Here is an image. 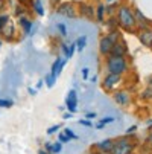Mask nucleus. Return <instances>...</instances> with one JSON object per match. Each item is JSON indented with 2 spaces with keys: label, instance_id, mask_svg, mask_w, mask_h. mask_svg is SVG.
I'll list each match as a JSON object with an SVG mask.
<instances>
[{
  "label": "nucleus",
  "instance_id": "9d476101",
  "mask_svg": "<svg viewBox=\"0 0 152 154\" xmlns=\"http://www.w3.org/2000/svg\"><path fill=\"white\" fill-rule=\"evenodd\" d=\"M58 12H59L61 15H66V17H69V18H73V17L76 15V12H75V8H73L70 3L61 5V6L58 8Z\"/></svg>",
  "mask_w": 152,
  "mask_h": 154
},
{
  "label": "nucleus",
  "instance_id": "58836bf2",
  "mask_svg": "<svg viewBox=\"0 0 152 154\" xmlns=\"http://www.w3.org/2000/svg\"><path fill=\"white\" fill-rule=\"evenodd\" d=\"M38 154H49V152H46V151H43V149H41V151H40Z\"/></svg>",
  "mask_w": 152,
  "mask_h": 154
},
{
  "label": "nucleus",
  "instance_id": "4be33fe9",
  "mask_svg": "<svg viewBox=\"0 0 152 154\" xmlns=\"http://www.w3.org/2000/svg\"><path fill=\"white\" fill-rule=\"evenodd\" d=\"M64 134H66V136H69L70 139H78V136L73 133V131H72L70 128H66V131H64Z\"/></svg>",
  "mask_w": 152,
  "mask_h": 154
},
{
  "label": "nucleus",
  "instance_id": "39448f33",
  "mask_svg": "<svg viewBox=\"0 0 152 154\" xmlns=\"http://www.w3.org/2000/svg\"><path fill=\"white\" fill-rule=\"evenodd\" d=\"M122 81V75H116V73H108L103 79V87L106 90H113L114 87Z\"/></svg>",
  "mask_w": 152,
  "mask_h": 154
},
{
  "label": "nucleus",
  "instance_id": "a18cd8bd",
  "mask_svg": "<svg viewBox=\"0 0 152 154\" xmlns=\"http://www.w3.org/2000/svg\"><path fill=\"white\" fill-rule=\"evenodd\" d=\"M0 46H2V41H0Z\"/></svg>",
  "mask_w": 152,
  "mask_h": 154
},
{
  "label": "nucleus",
  "instance_id": "c03bdc74",
  "mask_svg": "<svg viewBox=\"0 0 152 154\" xmlns=\"http://www.w3.org/2000/svg\"><path fill=\"white\" fill-rule=\"evenodd\" d=\"M151 87H152V81H151Z\"/></svg>",
  "mask_w": 152,
  "mask_h": 154
},
{
  "label": "nucleus",
  "instance_id": "7ed1b4c3",
  "mask_svg": "<svg viewBox=\"0 0 152 154\" xmlns=\"http://www.w3.org/2000/svg\"><path fill=\"white\" fill-rule=\"evenodd\" d=\"M119 40H120V34H119L116 29L111 31L108 35L102 37V38H100V45H99V51H100V54H102V55H110L113 46L116 45Z\"/></svg>",
  "mask_w": 152,
  "mask_h": 154
},
{
  "label": "nucleus",
  "instance_id": "a19ab883",
  "mask_svg": "<svg viewBox=\"0 0 152 154\" xmlns=\"http://www.w3.org/2000/svg\"><path fill=\"white\" fill-rule=\"evenodd\" d=\"M148 127H152V121H148Z\"/></svg>",
  "mask_w": 152,
  "mask_h": 154
},
{
  "label": "nucleus",
  "instance_id": "e433bc0d",
  "mask_svg": "<svg viewBox=\"0 0 152 154\" xmlns=\"http://www.w3.org/2000/svg\"><path fill=\"white\" fill-rule=\"evenodd\" d=\"M148 142H149V143H151V145H152V133H151V134H149V137H148Z\"/></svg>",
  "mask_w": 152,
  "mask_h": 154
},
{
  "label": "nucleus",
  "instance_id": "1a4fd4ad",
  "mask_svg": "<svg viewBox=\"0 0 152 154\" xmlns=\"http://www.w3.org/2000/svg\"><path fill=\"white\" fill-rule=\"evenodd\" d=\"M67 108L70 110V113L76 112V105H78V95L75 90H70L69 95H67Z\"/></svg>",
  "mask_w": 152,
  "mask_h": 154
},
{
  "label": "nucleus",
  "instance_id": "0eeeda50",
  "mask_svg": "<svg viewBox=\"0 0 152 154\" xmlns=\"http://www.w3.org/2000/svg\"><path fill=\"white\" fill-rule=\"evenodd\" d=\"M139 40L143 46L146 48H151L152 46V29L146 28V29H142L140 34H139Z\"/></svg>",
  "mask_w": 152,
  "mask_h": 154
},
{
  "label": "nucleus",
  "instance_id": "4c0bfd02",
  "mask_svg": "<svg viewBox=\"0 0 152 154\" xmlns=\"http://www.w3.org/2000/svg\"><path fill=\"white\" fill-rule=\"evenodd\" d=\"M67 49H69V48H67L66 45H64V46H62V51H64V54H67Z\"/></svg>",
  "mask_w": 152,
  "mask_h": 154
},
{
  "label": "nucleus",
  "instance_id": "f03ea898",
  "mask_svg": "<svg viewBox=\"0 0 152 154\" xmlns=\"http://www.w3.org/2000/svg\"><path fill=\"white\" fill-rule=\"evenodd\" d=\"M106 70L108 73H116L122 75L128 70V63L125 57H113V55H106Z\"/></svg>",
  "mask_w": 152,
  "mask_h": 154
},
{
  "label": "nucleus",
  "instance_id": "37998d69",
  "mask_svg": "<svg viewBox=\"0 0 152 154\" xmlns=\"http://www.w3.org/2000/svg\"><path fill=\"white\" fill-rule=\"evenodd\" d=\"M52 2H58V0H52Z\"/></svg>",
  "mask_w": 152,
  "mask_h": 154
},
{
  "label": "nucleus",
  "instance_id": "bb28decb",
  "mask_svg": "<svg viewBox=\"0 0 152 154\" xmlns=\"http://www.w3.org/2000/svg\"><path fill=\"white\" fill-rule=\"evenodd\" d=\"M58 128H59V125H53V127H50V128L47 130V134H53Z\"/></svg>",
  "mask_w": 152,
  "mask_h": 154
},
{
  "label": "nucleus",
  "instance_id": "cd10ccee",
  "mask_svg": "<svg viewBox=\"0 0 152 154\" xmlns=\"http://www.w3.org/2000/svg\"><path fill=\"white\" fill-rule=\"evenodd\" d=\"M23 12H25V11H23V6H17V9H15V14H17V15L21 17V15H23Z\"/></svg>",
  "mask_w": 152,
  "mask_h": 154
},
{
  "label": "nucleus",
  "instance_id": "ea45409f",
  "mask_svg": "<svg viewBox=\"0 0 152 154\" xmlns=\"http://www.w3.org/2000/svg\"><path fill=\"white\" fill-rule=\"evenodd\" d=\"M99 154H113L111 151H106V152H99Z\"/></svg>",
  "mask_w": 152,
  "mask_h": 154
},
{
  "label": "nucleus",
  "instance_id": "72a5a7b5",
  "mask_svg": "<svg viewBox=\"0 0 152 154\" xmlns=\"http://www.w3.org/2000/svg\"><path fill=\"white\" fill-rule=\"evenodd\" d=\"M87 118H88V119L91 121L93 118H96V113H88V115H87Z\"/></svg>",
  "mask_w": 152,
  "mask_h": 154
},
{
  "label": "nucleus",
  "instance_id": "423d86ee",
  "mask_svg": "<svg viewBox=\"0 0 152 154\" xmlns=\"http://www.w3.org/2000/svg\"><path fill=\"white\" fill-rule=\"evenodd\" d=\"M0 34L3 35V38H5L6 41H12V40H14V37H15V28H14V23L11 21V18H9L8 23L2 28Z\"/></svg>",
  "mask_w": 152,
  "mask_h": 154
},
{
  "label": "nucleus",
  "instance_id": "c9c22d12",
  "mask_svg": "<svg viewBox=\"0 0 152 154\" xmlns=\"http://www.w3.org/2000/svg\"><path fill=\"white\" fill-rule=\"evenodd\" d=\"M72 118V113H66V115H64V119H70Z\"/></svg>",
  "mask_w": 152,
  "mask_h": 154
},
{
  "label": "nucleus",
  "instance_id": "6e6552de",
  "mask_svg": "<svg viewBox=\"0 0 152 154\" xmlns=\"http://www.w3.org/2000/svg\"><path fill=\"white\" fill-rule=\"evenodd\" d=\"M128 52V49H126V46H125V43L123 41H117L116 45L113 46V49H111V52H110V55H113V57H125V54Z\"/></svg>",
  "mask_w": 152,
  "mask_h": 154
},
{
  "label": "nucleus",
  "instance_id": "f257e3e1",
  "mask_svg": "<svg viewBox=\"0 0 152 154\" xmlns=\"http://www.w3.org/2000/svg\"><path fill=\"white\" fill-rule=\"evenodd\" d=\"M117 23L125 29V31H134L136 29V17H134V12L133 9L126 6V5H122L119 6V11H117Z\"/></svg>",
  "mask_w": 152,
  "mask_h": 154
},
{
  "label": "nucleus",
  "instance_id": "412c9836",
  "mask_svg": "<svg viewBox=\"0 0 152 154\" xmlns=\"http://www.w3.org/2000/svg\"><path fill=\"white\" fill-rule=\"evenodd\" d=\"M50 151H52L53 154H55V152H59V151H61V143L56 142L55 145H50Z\"/></svg>",
  "mask_w": 152,
  "mask_h": 154
},
{
  "label": "nucleus",
  "instance_id": "79ce46f5",
  "mask_svg": "<svg viewBox=\"0 0 152 154\" xmlns=\"http://www.w3.org/2000/svg\"><path fill=\"white\" fill-rule=\"evenodd\" d=\"M91 154H99V152H91Z\"/></svg>",
  "mask_w": 152,
  "mask_h": 154
},
{
  "label": "nucleus",
  "instance_id": "7c9ffc66",
  "mask_svg": "<svg viewBox=\"0 0 152 154\" xmlns=\"http://www.w3.org/2000/svg\"><path fill=\"white\" fill-rule=\"evenodd\" d=\"M6 6V0H0V11H3Z\"/></svg>",
  "mask_w": 152,
  "mask_h": 154
},
{
  "label": "nucleus",
  "instance_id": "393cba45",
  "mask_svg": "<svg viewBox=\"0 0 152 154\" xmlns=\"http://www.w3.org/2000/svg\"><path fill=\"white\" fill-rule=\"evenodd\" d=\"M58 29H59V32H61V35H62V37H66V35H67V29H66V25L59 23V25H58Z\"/></svg>",
  "mask_w": 152,
  "mask_h": 154
},
{
  "label": "nucleus",
  "instance_id": "49530a36",
  "mask_svg": "<svg viewBox=\"0 0 152 154\" xmlns=\"http://www.w3.org/2000/svg\"><path fill=\"white\" fill-rule=\"evenodd\" d=\"M108 2H113V0H108Z\"/></svg>",
  "mask_w": 152,
  "mask_h": 154
},
{
  "label": "nucleus",
  "instance_id": "c756f323",
  "mask_svg": "<svg viewBox=\"0 0 152 154\" xmlns=\"http://www.w3.org/2000/svg\"><path fill=\"white\" fill-rule=\"evenodd\" d=\"M82 76H84V79H87V76H88V67H84V70H82Z\"/></svg>",
  "mask_w": 152,
  "mask_h": 154
},
{
  "label": "nucleus",
  "instance_id": "2f4dec72",
  "mask_svg": "<svg viewBox=\"0 0 152 154\" xmlns=\"http://www.w3.org/2000/svg\"><path fill=\"white\" fill-rule=\"evenodd\" d=\"M113 121H114V118H105L102 122H103V124H110V122H113Z\"/></svg>",
  "mask_w": 152,
  "mask_h": 154
},
{
  "label": "nucleus",
  "instance_id": "aec40b11",
  "mask_svg": "<svg viewBox=\"0 0 152 154\" xmlns=\"http://www.w3.org/2000/svg\"><path fill=\"white\" fill-rule=\"evenodd\" d=\"M12 105V101L11 99H0V107H6V108H9Z\"/></svg>",
  "mask_w": 152,
  "mask_h": 154
},
{
  "label": "nucleus",
  "instance_id": "5701e85b",
  "mask_svg": "<svg viewBox=\"0 0 152 154\" xmlns=\"http://www.w3.org/2000/svg\"><path fill=\"white\" fill-rule=\"evenodd\" d=\"M75 49H76V46H75V45H70V46H69V49H67V54H66V55H67V60H69V58H72V55H73Z\"/></svg>",
  "mask_w": 152,
  "mask_h": 154
},
{
  "label": "nucleus",
  "instance_id": "f704fd0d",
  "mask_svg": "<svg viewBox=\"0 0 152 154\" xmlns=\"http://www.w3.org/2000/svg\"><path fill=\"white\" fill-rule=\"evenodd\" d=\"M103 125H105V124H103V122L100 121V122H99V124L96 125V128H103Z\"/></svg>",
  "mask_w": 152,
  "mask_h": 154
},
{
  "label": "nucleus",
  "instance_id": "b1692460",
  "mask_svg": "<svg viewBox=\"0 0 152 154\" xmlns=\"http://www.w3.org/2000/svg\"><path fill=\"white\" fill-rule=\"evenodd\" d=\"M55 79H56V76L50 73V75L46 78V81H47V85H49V87H52V85H53V82H55Z\"/></svg>",
  "mask_w": 152,
  "mask_h": 154
},
{
  "label": "nucleus",
  "instance_id": "ddd939ff",
  "mask_svg": "<svg viewBox=\"0 0 152 154\" xmlns=\"http://www.w3.org/2000/svg\"><path fill=\"white\" fill-rule=\"evenodd\" d=\"M18 25L23 28V31L26 32V34H31V29H32V21L29 20V18H26L25 15H21L20 18H18Z\"/></svg>",
  "mask_w": 152,
  "mask_h": 154
},
{
  "label": "nucleus",
  "instance_id": "f3484780",
  "mask_svg": "<svg viewBox=\"0 0 152 154\" xmlns=\"http://www.w3.org/2000/svg\"><path fill=\"white\" fill-rule=\"evenodd\" d=\"M61 61H62L61 58H56V60H55V63L52 64V72H50L52 75L58 76V69H59V64H61Z\"/></svg>",
  "mask_w": 152,
  "mask_h": 154
},
{
  "label": "nucleus",
  "instance_id": "6ab92c4d",
  "mask_svg": "<svg viewBox=\"0 0 152 154\" xmlns=\"http://www.w3.org/2000/svg\"><path fill=\"white\" fill-rule=\"evenodd\" d=\"M9 21V15L8 14H0V31H2V28Z\"/></svg>",
  "mask_w": 152,
  "mask_h": 154
},
{
  "label": "nucleus",
  "instance_id": "20e7f679",
  "mask_svg": "<svg viewBox=\"0 0 152 154\" xmlns=\"http://www.w3.org/2000/svg\"><path fill=\"white\" fill-rule=\"evenodd\" d=\"M133 149H134V145L129 142L128 139L122 137V139L114 140V145H113L111 152L113 154H131Z\"/></svg>",
  "mask_w": 152,
  "mask_h": 154
},
{
  "label": "nucleus",
  "instance_id": "473e14b6",
  "mask_svg": "<svg viewBox=\"0 0 152 154\" xmlns=\"http://www.w3.org/2000/svg\"><path fill=\"white\" fill-rule=\"evenodd\" d=\"M79 124H82V125H87V127H91V122H90V121H81Z\"/></svg>",
  "mask_w": 152,
  "mask_h": 154
},
{
  "label": "nucleus",
  "instance_id": "4468645a",
  "mask_svg": "<svg viewBox=\"0 0 152 154\" xmlns=\"http://www.w3.org/2000/svg\"><path fill=\"white\" fill-rule=\"evenodd\" d=\"M85 45H87V37H85V35L79 37V38L76 40V43H75V46H76V49H78L79 52H82V51H84Z\"/></svg>",
  "mask_w": 152,
  "mask_h": 154
},
{
  "label": "nucleus",
  "instance_id": "c85d7f7f",
  "mask_svg": "<svg viewBox=\"0 0 152 154\" xmlns=\"http://www.w3.org/2000/svg\"><path fill=\"white\" fill-rule=\"evenodd\" d=\"M136 130H137V127H136V125H133V127H129V128L126 130V134H133V133H134Z\"/></svg>",
  "mask_w": 152,
  "mask_h": 154
},
{
  "label": "nucleus",
  "instance_id": "a878e982",
  "mask_svg": "<svg viewBox=\"0 0 152 154\" xmlns=\"http://www.w3.org/2000/svg\"><path fill=\"white\" fill-rule=\"evenodd\" d=\"M59 142H62V143L70 142V137H69V136H66V134H59Z\"/></svg>",
  "mask_w": 152,
  "mask_h": 154
},
{
  "label": "nucleus",
  "instance_id": "a211bd4d",
  "mask_svg": "<svg viewBox=\"0 0 152 154\" xmlns=\"http://www.w3.org/2000/svg\"><path fill=\"white\" fill-rule=\"evenodd\" d=\"M105 11H106V8H105L103 5H99V6H97V21H103Z\"/></svg>",
  "mask_w": 152,
  "mask_h": 154
},
{
  "label": "nucleus",
  "instance_id": "f8f14e48",
  "mask_svg": "<svg viewBox=\"0 0 152 154\" xmlns=\"http://www.w3.org/2000/svg\"><path fill=\"white\" fill-rule=\"evenodd\" d=\"M114 101H116L117 104H120V105H126V104L129 102V95H128V92H125V90L116 92V93H114Z\"/></svg>",
  "mask_w": 152,
  "mask_h": 154
},
{
  "label": "nucleus",
  "instance_id": "2eb2a0df",
  "mask_svg": "<svg viewBox=\"0 0 152 154\" xmlns=\"http://www.w3.org/2000/svg\"><path fill=\"white\" fill-rule=\"evenodd\" d=\"M34 9L38 15H44V8L41 5V0H34Z\"/></svg>",
  "mask_w": 152,
  "mask_h": 154
},
{
  "label": "nucleus",
  "instance_id": "9b49d317",
  "mask_svg": "<svg viewBox=\"0 0 152 154\" xmlns=\"http://www.w3.org/2000/svg\"><path fill=\"white\" fill-rule=\"evenodd\" d=\"M113 145H114V140L105 139V140L97 142V143H96V148H97L100 152H106V151H111V149H113Z\"/></svg>",
  "mask_w": 152,
  "mask_h": 154
},
{
  "label": "nucleus",
  "instance_id": "dca6fc26",
  "mask_svg": "<svg viewBox=\"0 0 152 154\" xmlns=\"http://www.w3.org/2000/svg\"><path fill=\"white\" fill-rule=\"evenodd\" d=\"M81 12H82L87 18H91V17H93V9H91V6H88V5H82Z\"/></svg>",
  "mask_w": 152,
  "mask_h": 154
}]
</instances>
